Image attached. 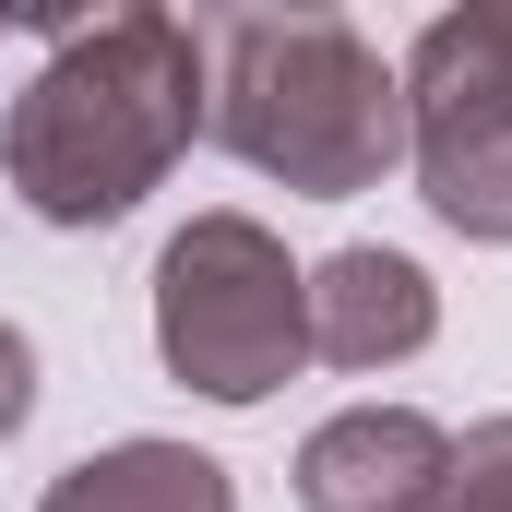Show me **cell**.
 <instances>
[{
  "mask_svg": "<svg viewBox=\"0 0 512 512\" xmlns=\"http://www.w3.org/2000/svg\"><path fill=\"white\" fill-rule=\"evenodd\" d=\"M215 60V143L310 191V203H358L405 167V72L346 24V12H239L203 36Z\"/></svg>",
  "mask_w": 512,
  "mask_h": 512,
  "instance_id": "obj_2",
  "label": "cell"
},
{
  "mask_svg": "<svg viewBox=\"0 0 512 512\" xmlns=\"http://www.w3.org/2000/svg\"><path fill=\"white\" fill-rule=\"evenodd\" d=\"M215 60L179 12H48V60L0 120V167L36 227H120L203 143Z\"/></svg>",
  "mask_w": 512,
  "mask_h": 512,
  "instance_id": "obj_1",
  "label": "cell"
},
{
  "mask_svg": "<svg viewBox=\"0 0 512 512\" xmlns=\"http://www.w3.org/2000/svg\"><path fill=\"white\" fill-rule=\"evenodd\" d=\"M405 72V167L429 191V215L453 239H512V108H501V72L477 48L465 12L417 24V48L393 60Z\"/></svg>",
  "mask_w": 512,
  "mask_h": 512,
  "instance_id": "obj_4",
  "label": "cell"
},
{
  "mask_svg": "<svg viewBox=\"0 0 512 512\" xmlns=\"http://www.w3.org/2000/svg\"><path fill=\"white\" fill-rule=\"evenodd\" d=\"M36 512H239V489L191 441H108V453L60 465Z\"/></svg>",
  "mask_w": 512,
  "mask_h": 512,
  "instance_id": "obj_7",
  "label": "cell"
},
{
  "mask_svg": "<svg viewBox=\"0 0 512 512\" xmlns=\"http://www.w3.org/2000/svg\"><path fill=\"white\" fill-rule=\"evenodd\" d=\"M155 358L203 405H262L310 358V274L262 215H191L155 251Z\"/></svg>",
  "mask_w": 512,
  "mask_h": 512,
  "instance_id": "obj_3",
  "label": "cell"
},
{
  "mask_svg": "<svg viewBox=\"0 0 512 512\" xmlns=\"http://www.w3.org/2000/svg\"><path fill=\"white\" fill-rule=\"evenodd\" d=\"M453 429L417 405H346L298 441V512H441Z\"/></svg>",
  "mask_w": 512,
  "mask_h": 512,
  "instance_id": "obj_5",
  "label": "cell"
},
{
  "mask_svg": "<svg viewBox=\"0 0 512 512\" xmlns=\"http://www.w3.org/2000/svg\"><path fill=\"white\" fill-rule=\"evenodd\" d=\"M36 417V346H24V322H0V441Z\"/></svg>",
  "mask_w": 512,
  "mask_h": 512,
  "instance_id": "obj_9",
  "label": "cell"
},
{
  "mask_svg": "<svg viewBox=\"0 0 512 512\" xmlns=\"http://www.w3.org/2000/svg\"><path fill=\"white\" fill-rule=\"evenodd\" d=\"M465 24H477V48H489V72H501V108H512V0H477Z\"/></svg>",
  "mask_w": 512,
  "mask_h": 512,
  "instance_id": "obj_10",
  "label": "cell"
},
{
  "mask_svg": "<svg viewBox=\"0 0 512 512\" xmlns=\"http://www.w3.org/2000/svg\"><path fill=\"white\" fill-rule=\"evenodd\" d=\"M429 334H441V286H429V262L382 251V239L310 262V358H334V370H405Z\"/></svg>",
  "mask_w": 512,
  "mask_h": 512,
  "instance_id": "obj_6",
  "label": "cell"
},
{
  "mask_svg": "<svg viewBox=\"0 0 512 512\" xmlns=\"http://www.w3.org/2000/svg\"><path fill=\"white\" fill-rule=\"evenodd\" d=\"M0 24H12V12H0Z\"/></svg>",
  "mask_w": 512,
  "mask_h": 512,
  "instance_id": "obj_11",
  "label": "cell"
},
{
  "mask_svg": "<svg viewBox=\"0 0 512 512\" xmlns=\"http://www.w3.org/2000/svg\"><path fill=\"white\" fill-rule=\"evenodd\" d=\"M441 512H512V417H477V429L453 441Z\"/></svg>",
  "mask_w": 512,
  "mask_h": 512,
  "instance_id": "obj_8",
  "label": "cell"
}]
</instances>
